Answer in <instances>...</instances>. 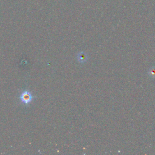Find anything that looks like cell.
<instances>
[{"instance_id": "7a4b0ae2", "label": "cell", "mask_w": 155, "mask_h": 155, "mask_svg": "<svg viewBox=\"0 0 155 155\" xmlns=\"http://www.w3.org/2000/svg\"><path fill=\"white\" fill-rule=\"evenodd\" d=\"M76 58L79 63L81 64H84L85 63H86V61L88 60L87 54L83 51H81L78 53Z\"/></svg>"}, {"instance_id": "6da1fadb", "label": "cell", "mask_w": 155, "mask_h": 155, "mask_svg": "<svg viewBox=\"0 0 155 155\" xmlns=\"http://www.w3.org/2000/svg\"><path fill=\"white\" fill-rule=\"evenodd\" d=\"M35 97L30 90L25 89L22 90L19 95L20 102L25 105H29L34 101Z\"/></svg>"}, {"instance_id": "3957f363", "label": "cell", "mask_w": 155, "mask_h": 155, "mask_svg": "<svg viewBox=\"0 0 155 155\" xmlns=\"http://www.w3.org/2000/svg\"><path fill=\"white\" fill-rule=\"evenodd\" d=\"M149 76L152 78H155V68L153 67L151 68L150 69V71H149Z\"/></svg>"}]
</instances>
